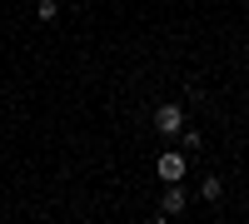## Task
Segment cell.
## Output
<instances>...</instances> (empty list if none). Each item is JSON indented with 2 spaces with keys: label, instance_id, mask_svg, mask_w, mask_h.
I'll return each mask as SVG.
<instances>
[{
  "label": "cell",
  "instance_id": "4",
  "mask_svg": "<svg viewBox=\"0 0 249 224\" xmlns=\"http://www.w3.org/2000/svg\"><path fill=\"white\" fill-rule=\"evenodd\" d=\"M219 194H224V179H219V174H204V179H199V199H210V205H214Z\"/></svg>",
  "mask_w": 249,
  "mask_h": 224
},
{
  "label": "cell",
  "instance_id": "5",
  "mask_svg": "<svg viewBox=\"0 0 249 224\" xmlns=\"http://www.w3.org/2000/svg\"><path fill=\"white\" fill-rule=\"evenodd\" d=\"M175 139H179V150H184V155H195V150H199V130H179Z\"/></svg>",
  "mask_w": 249,
  "mask_h": 224
},
{
  "label": "cell",
  "instance_id": "1",
  "mask_svg": "<svg viewBox=\"0 0 249 224\" xmlns=\"http://www.w3.org/2000/svg\"><path fill=\"white\" fill-rule=\"evenodd\" d=\"M155 170H160V179H164V185H179V179H184V170H190V155H184V150H160Z\"/></svg>",
  "mask_w": 249,
  "mask_h": 224
},
{
  "label": "cell",
  "instance_id": "6",
  "mask_svg": "<svg viewBox=\"0 0 249 224\" xmlns=\"http://www.w3.org/2000/svg\"><path fill=\"white\" fill-rule=\"evenodd\" d=\"M55 15H60V5H55V0H40V20H45V25H50Z\"/></svg>",
  "mask_w": 249,
  "mask_h": 224
},
{
  "label": "cell",
  "instance_id": "3",
  "mask_svg": "<svg viewBox=\"0 0 249 224\" xmlns=\"http://www.w3.org/2000/svg\"><path fill=\"white\" fill-rule=\"evenodd\" d=\"M184 205H190V194H184L179 185H170V190H164V199H160V219H175V214H184Z\"/></svg>",
  "mask_w": 249,
  "mask_h": 224
},
{
  "label": "cell",
  "instance_id": "2",
  "mask_svg": "<svg viewBox=\"0 0 249 224\" xmlns=\"http://www.w3.org/2000/svg\"><path fill=\"white\" fill-rule=\"evenodd\" d=\"M155 130H160V139H175L184 130V110L179 105H160L155 110Z\"/></svg>",
  "mask_w": 249,
  "mask_h": 224
}]
</instances>
